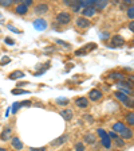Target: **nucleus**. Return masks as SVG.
<instances>
[{
	"mask_svg": "<svg viewBox=\"0 0 134 151\" xmlns=\"http://www.w3.org/2000/svg\"><path fill=\"white\" fill-rule=\"evenodd\" d=\"M23 77H24V73L22 70H15V72H12L8 76L9 80H19V78H23Z\"/></svg>",
	"mask_w": 134,
	"mask_h": 151,
	"instance_id": "11",
	"label": "nucleus"
},
{
	"mask_svg": "<svg viewBox=\"0 0 134 151\" xmlns=\"http://www.w3.org/2000/svg\"><path fill=\"white\" fill-rule=\"evenodd\" d=\"M30 151H46V147H39V148H35V147H31Z\"/></svg>",
	"mask_w": 134,
	"mask_h": 151,
	"instance_id": "37",
	"label": "nucleus"
},
{
	"mask_svg": "<svg viewBox=\"0 0 134 151\" xmlns=\"http://www.w3.org/2000/svg\"><path fill=\"white\" fill-rule=\"evenodd\" d=\"M95 47H97V45L95 43H89V46L86 47H82L81 50H77L75 51V55H78V57H81V55H84V54L87 53V51H90V50H94V49H95Z\"/></svg>",
	"mask_w": 134,
	"mask_h": 151,
	"instance_id": "5",
	"label": "nucleus"
},
{
	"mask_svg": "<svg viewBox=\"0 0 134 151\" xmlns=\"http://www.w3.org/2000/svg\"><path fill=\"white\" fill-rule=\"evenodd\" d=\"M86 119H87L89 122H93V117H91V116H86Z\"/></svg>",
	"mask_w": 134,
	"mask_h": 151,
	"instance_id": "42",
	"label": "nucleus"
},
{
	"mask_svg": "<svg viewBox=\"0 0 134 151\" xmlns=\"http://www.w3.org/2000/svg\"><path fill=\"white\" fill-rule=\"evenodd\" d=\"M116 97L118 99L121 103H123L126 105V107H129V105H131V101L129 100V97L126 96V94H123V93H121V92H118L117 91V93H116Z\"/></svg>",
	"mask_w": 134,
	"mask_h": 151,
	"instance_id": "8",
	"label": "nucleus"
},
{
	"mask_svg": "<svg viewBox=\"0 0 134 151\" xmlns=\"http://www.w3.org/2000/svg\"><path fill=\"white\" fill-rule=\"evenodd\" d=\"M0 151H7L6 148H3V147H0Z\"/></svg>",
	"mask_w": 134,
	"mask_h": 151,
	"instance_id": "43",
	"label": "nucleus"
},
{
	"mask_svg": "<svg viewBox=\"0 0 134 151\" xmlns=\"http://www.w3.org/2000/svg\"><path fill=\"white\" fill-rule=\"evenodd\" d=\"M90 24H91L90 20L86 19V18H83V16L77 19V26H78L79 28H87V27H90Z\"/></svg>",
	"mask_w": 134,
	"mask_h": 151,
	"instance_id": "7",
	"label": "nucleus"
},
{
	"mask_svg": "<svg viewBox=\"0 0 134 151\" xmlns=\"http://www.w3.org/2000/svg\"><path fill=\"white\" fill-rule=\"evenodd\" d=\"M126 127H125V124H123V123H116V124H113V132H119V134H121L122 131H123V129H125Z\"/></svg>",
	"mask_w": 134,
	"mask_h": 151,
	"instance_id": "14",
	"label": "nucleus"
},
{
	"mask_svg": "<svg viewBox=\"0 0 134 151\" xmlns=\"http://www.w3.org/2000/svg\"><path fill=\"white\" fill-rule=\"evenodd\" d=\"M101 38H102V39H106V38H110V34H109V32H102Z\"/></svg>",
	"mask_w": 134,
	"mask_h": 151,
	"instance_id": "39",
	"label": "nucleus"
},
{
	"mask_svg": "<svg viewBox=\"0 0 134 151\" xmlns=\"http://www.w3.org/2000/svg\"><path fill=\"white\" fill-rule=\"evenodd\" d=\"M47 26L48 24H47V22L43 18H38V19L34 20V27L36 28L38 31H44V30L47 28Z\"/></svg>",
	"mask_w": 134,
	"mask_h": 151,
	"instance_id": "2",
	"label": "nucleus"
},
{
	"mask_svg": "<svg viewBox=\"0 0 134 151\" xmlns=\"http://www.w3.org/2000/svg\"><path fill=\"white\" fill-rule=\"evenodd\" d=\"M19 107H20V104H19V103H15V104H13V105H12V113H16V112H18Z\"/></svg>",
	"mask_w": 134,
	"mask_h": 151,
	"instance_id": "33",
	"label": "nucleus"
},
{
	"mask_svg": "<svg viewBox=\"0 0 134 151\" xmlns=\"http://www.w3.org/2000/svg\"><path fill=\"white\" fill-rule=\"evenodd\" d=\"M110 77H111V78H116V80H122L123 78V76L121 74V73H111V74H110Z\"/></svg>",
	"mask_w": 134,
	"mask_h": 151,
	"instance_id": "27",
	"label": "nucleus"
},
{
	"mask_svg": "<svg viewBox=\"0 0 134 151\" xmlns=\"http://www.w3.org/2000/svg\"><path fill=\"white\" fill-rule=\"evenodd\" d=\"M56 103L60 104V105H66V104H69V99H62V97H59V99H56Z\"/></svg>",
	"mask_w": 134,
	"mask_h": 151,
	"instance_id": "25",
	"label": "nucleus"
},
{
	"mask_svg": "<svg viewBox=\"0 0 134 151\" xmlns=\"http://www.w3.org/2000/svg\"><path fill=\"white\" fill-rule=\"evenodd\" d=\"M109 4V1H106V0H97L95 3H94V6H97V8H105V7Z\"/></svg>",
	"mask_w": 134,
	"mask_h": 151,
	"instance_id": "20",
	"label": "nucleus"
},
{
	"mask_svg": "<svg viewBox=\"0 0 134 151\" xmlns=\"http://www.w3.org/2000/svg\"><path fill=\"white\" fill-rule=\"evenodd\" d=\"M4 42H6L7 45H13V43H15V41H13V39H11V38H6V39H4Z\"/></svg>",
	"mask_w": 134,
	"mask_h": 151,
	"instance_id": "36",
	"label": "nucleus"
},
{
	"mask_svg": "<svg viewBox=\"0 0 134 151\" xmlns=\"http://www.w3.org/2000/svg\"><path fill=\"white\" fill-rule=\"evenodd\" d=\"M66 140H67V135H62L58 139H55L54 142H51V146H60V145H63Z\"/></svg>",
	"mask_w": 134,
	"mask_h": 151,
	"instance_id": "16",
	"label": "nucleus"
},
{
	"mask_svg": "<svg viewBox=\"0 0 134 151\" xmlns=\"http://www.w3.org/2000/svg\"><path fill=\"white\" fill-rule=\"evenodd\" d=\"M102 97H103V94L99 89H93V91L89 93V99L93 101H99Z\"/></svg>",
	"mask_w": 134,
	"mask_h": 151,
	"instance_id": "4",
	"label": "nucleus"
},
{
	"mask_svg": "<svg viewBox=\"0 0 134 151\" xmlns=\"http://www.w3.org/2000/svg\"><path fill=\"white\" fill-rule=\"evenodd\" d=\"M128 122L130 123V124H134V113L133 112H131L130 115L128 116Z\"/></svg>",
	"mask_w": 134,
	"mask_h": 151,
	"instance_id": "34",
	"label": "nucleus"
},
{
	"mask_svg": "<svg viewBox=\"0 0 134 151\" xmlns=\"http://www.w3.org/2000/svg\"><path fill=\"white\" fill-rule=\"evenodd\" d=\"M107 136H109L110 139H117V138H118V136H117V134H116V132H110V134H109V135H107Z\"/></svg>",
	"mask_w": 134,
	"mask_h": 151,
	"instance_id": "38",
	"label": "nucleus"
},
{
	"mask_svg": "<svg viewBox=\"0 0 134 151\" xmlns=\"http://www.w3.org/2000/svg\"><path fill=\"white\" fill-rule=\"evenodd\" d=\"M75 105L79 108H86L89 105V100L86 97H81V99H77V101H75Z\"/></svg>",
	"mask_w": 134,
	"mask_h": 151,
	"instance_id": "12",
	"label": "nucleus"
},
{
	"mask_svg": "<svg viewBox=\"0 0 134 151\" xmlns=\"http://www.w3.org/2000/svg\"><path fill=\"white\" fill-rule=\"evenodd\" d=\"M47 12H48V6H47V4L40 3L35 7V14H38V15H44V14H47Z\"/></svg>",
	"mask_w": 134,
	"mask_h": 151,
	"instance_id": "6",
	"label": "nucleus"
},
{
	"mask_svg": "<svg viewBox=\"0 0 134 151\" xmlns=\"http://www.w3.org/2000/svg\"><path fill=\"white\" fill-rule=\"evenodd\" d=\"M8 28L11 30V31H13V32H16V34H22V31H19L16 27H13V26H11V24H8Z\"/></svg>",
	"mask_w": 134,
	"mask_h": 151,
	"instance_id": "32",
	"label": "nucleus"
},
{
	"mask_svg": "<svg viewBox=\"0 0 134 151\" xmlns=\"http://www.w3.org/2000/svg\"><path fill=\"white\" fill-rule=\"evenodd\" d=\"M128 16L131 19V22H133V19H134V8H133V6L128 9Z\"/></svg>",
	"mask_w": 134,
	"mask_h": 151,
	"instance_id": "26",
	"label": "nucleus"
},
{
	"mask_svg": "<svg viewBox=\"0 0 134 151\" xmlns=\"http://www.w3.org/2000/svg\"><path fill=\"white\" fill-rule=\"evenodd\" d=\"M11 132H12V131H11V128H6L3 131V134H1V136H0V138L3 139V140H8V139L11 138Z\"/></svg>",
	"mask_w": 134,
	"mask_h": 151,
	"instance_id": "19",
	"label": "nucleus"
},
{
	"mask_svg": "<svg viewBox=\"0 0 134 151\" xmlns=\"http://www.w3.org/2000/svg\"><path fill=\"white\" fill-rule=\"evenodd\" d=\"M102 145L105 146L106 148H110V147H111V139H110L109 136H106V138H103V139H102Z\"/></svg>",
	"mask_w": 134,
	"mask_h": 151,
	"instance_id": "21",
	"label": "nucleus"
},
{
	"mask_svg": "<svg viewBox=\"0 0 134 151\" xmlns=\"http://www.w3.org/2000/svg\"><path fill=\"white\" fill-rule=\"evenodd\" d=\"M118 88L121 89V93L126 94L128 96V93L130 94L131 93V84H129V82H125V81H119L118 82Z\"/></svg>",
	"mask_w": 134,
	"mask_h": 151,
	"instance_id": "3",
	"label": "nucleus"
},
{
	"mask_svg": "<svg viewBox=\"0 0 134 151\" xmlns=\"http://www.w3.org/2000/svg\"><path fill=\"white\" fill-rule=\"evenodd\" d=\"M116 143H117V146H118V147H123V146H125V142H123V139H122V138H117L116 139Z\"/></svg>",
	"mask_w": 134,
	"mask_h": 151,
	"instance_id": "29",
	"label": "nucleus"
},
{
	"mask_svg": "<svg viewBox=\"0 0 134 151\" xmlns=\"http://www.w3.org/2000/svg\"><path fill=\"white\" fill-rule=\"evenodd\" d=\"M121 135H122V138H125V139H130L131 136H133V131H131L130 128H125L123 131L121 132Z\"/></svg>",
	"mask_w": 134,
	"mask_h": 151,
	"instance_id": "18",
	"label": "nucleus"
},
{
	"mask_svg": "<svg viewBox=\"0 0 134 151\" xmlns=\"http://www.w3.org/2000/svg\"><path fill=\"white\" fill-rule=\"evenodd\" d=\"M113 45H114V46H123V45H125V39H123V38L121 37V35H114V37H113Z\"/></svg>",
	"mask_w": 134,
	"mask_h": 151,
	"instance_id": "10",
	"label": "nucleus"
},
{
	"mask_svg": "<svg viewBox=\"0 0 134 151\" xmlns=\"http://www.w3.org/2000/svg\"><path fill=\"white\" fill-rule=\"evenodd\" d=\"M56 22L59 24H67V23L71 22V15L69 12H59L56 16Z\"/></svg>",
	"mask_w": 134,
	"mask_h": 151,
	"instance_id": "1",
	"label": "nucleus"
},
{
	"mask_svg": "<svg viewBox=\"0 0 134 151\" xmlns=\"http://www.w3.org/2000/svg\"><path fill=\"white\" fill-rule=\"evenodd\" d=\"M30 92L28 91H24V89H13L12 91V94H28Z\"/></svg>",
	"mask_w": 134,
	"mask_h": 151,
	"instance_id": "22",
	"label": "nucleus"
},
{
	"mask_svg": "<svg viewBox=\"0 0 134 151\" xmlns=\"http://www.w3.org/2000/svg\"><path fill=\"white\" fill-rule=\"evenodd\" d=\"M129 28H130V31H131V32L134 31V22H130V24H129Z\"/></svg>",
	"mask_w": 134,
	"mask_h": 151,
	"instance_id": "41",
	"label": "nucleus"
},
{
	"mask_svg": "<svg viewBox=\"0 0 134 151\" xmlns=\"http://www.w3.org/2000/svg\"><path fill=\"white\" fill-rule=\"evenodd\" d=\"M84 140L87 142V143H90V145H93L94 142H95V138H94V135H90V134H89V135H86Z\"/></svg>",
	"mask_w": 134,
	"mask_h": 151,
	"instance_id": "24",
	"label": "nucleus"
},
{
	"mask_svg": "<svg viewBox=\"0 0 134 151\" xmlns=\"http://www.w3.org/2000/svg\"><path fill=\"white\" fill-rule=\"evenodd\" d=\"M98 135L101 136V139H103V138H106V136H107V132L105 131V129L99 128V129H98Z\"/></svg>",
	"mask_w": 134,
	"mask_h": 151,
	"instance_id": "28",
	"label": "nucleus"
},
{
	"mask_svg": "<svg viewBox=\"0 0 134 151\" xmlns=\"http://www.w3.org/2000/svg\"><path fill=\"white\" fill-rule=\"evenodd\" d=\"M75 150H77V151H84L83 143H77V146H75Z\"/></svg>",
	"mask_w": 134,
	"mask_h": 151,
	"instance_id": "31",
	"label": "nucleus"
},
{
	"mask_svg": "<svg viewBox=\"0 0 134 151\" xmlns=\"http://www.w3.org/2000/svg\"><path fill=\"white\" fill-rule=\"evenodd\" d=\"M23 4H24V6H26V7H28V6H31V4H32V0H24V3H23Z\"/></svg>",
	"mask_w": 134,
	"mask_h": 151,
	"instance_id": "40",
	"label": "nucleus"
},
{
	"mask_svg": "<svg viewBox=\"0 0 134 151\" xmlns=\"http://www.w3.org/2000/svg\"><path fill=\"white\" fill-rule=\"evenodd\" d=\"M11 145H12V147L16 148V150H22L23 148V143L20 142V139L19 138H13L12 142H11Z\"/></svg>",
	"mask_w": 134,
	"mask_h": 151,
	"instance_id": "17",
	"label": "nucleus"
},
{
	"mask_svg": "<svg viewBox=\"0 0 134 151\" xmlns=\"http://www.w3.org/2000/svg\"><path fill=\"white\" fill-rule=\"evenodd\" d=\"M15 11H16V14H18V15H26V14H27V11H28V8L22 3V4H18V7H16Z\"/></svg>",
	"mask_w": 134,
	"mask_h": 151,
	"instance_id": "15",
	"label": "nucleus"
},
{
	"mask_svg": "<svg viewBox=\"0 0 134 151\" xmlns=\"http://www.w3.org/2000/svg\"><path fill=\"white\" fill-rule=\"evenodd\" d=\"M95 12H97V9H95V7H86V8H83V11H82V14H83V18H90V16H94L95 15Z\"/></svg>",
	"mask_w": 134,
	"mask_h": 151,
	"instance_id": "9",
	"label": "nucleus"
},
{
	"mask_svg": "<svg viewBox=\"0 0 134 151\" xmlns=\"http://www.w3.org/2000/svg\"><path fill=\"white\" fill-rule=\"evenodd\" d=\"M56 43L62 45V46H63V47H66V49H69V47H70V45L67 43V42H65V41H60V39H56Z\"/></svg>",
	"mask_w": 134,
	"mask_h": 151,
	"instance_id": "30",
	"label": "nucleus"
},
{
	"mask_svg": "<svg viewBox=\"0 0 134 151\" xmlns=\"http://www.w3.org/2000/svg\"><path fill=\"white\" fill-rule=\"evenodd\" d=\"M13 3V0H0V6L3 7H9Z\"/></svg>",
	"mask_w": 134,
	"mask_h": 151,
	"instance_id": "23",
	"label": "nucleus"
},
{
	"mask_svg": "<svg viewBox=\"0 0 134 151\" xmlns=\"http://www.w3.org/2000/svg\"><path fill=\"white\" fill-rule=\"evenodd\" d=\"M72 111L71 109H63L62 112H60V116L63 117V119L66 120V122H69V120H71L72 119Z\"/></svg>",
	"mask_w": 134,
	"mask_h": 151,
	"instance_id": "13",
	"label": "nucleus"
},
{
	"mask_svg": "<svg viewBox=\"0 0 134 151\" xmlns=\"http://www.w3.org/2000/svg\"><path fill=\"white\" fill-rule=\"evenodd\" d=\"M8 62H11V58H9V57H4L3 61H1V65H6V63H8Z\"/></svg>",
	"mask_w": 134,
	"mask_h": 151,
	"instance_id": "35",
	"label": "nucleus"
}]
</instances>
